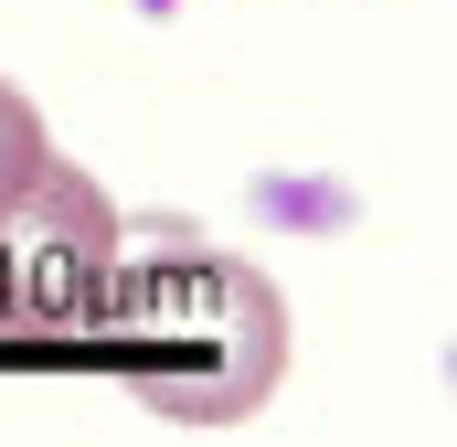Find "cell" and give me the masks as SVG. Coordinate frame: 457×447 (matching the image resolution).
Listing matches in <instances>:
<instances>
[{"label":"cell","mask_w":457,"mask_h":447,"mask_svg":"<svg viewBox=\"0 0 457 447\" xmlns=\"http://www.w3.org/2000/svg\"><path fill=\"white\" fill-rule=\"evenodd\" d=\"M117 245H128V224L107 214V192L86 171L43 160L32 192L0 214V373H21V362L86 373L96 362Z\"/></svg>","instance_id":"2"},{"label":"cell","mask_w":457,"mask_h":447,"mask_svg":"<svg viewBox=\"0 0 457 447\" xmlns=\"http://www.w3.org/2000/svg\"><path fill=\"white\" fill-rule=\"evenodd\" d=\"M287 362L277 288L203 245L192 224H149V245H117L107 320H96V373H128L170 426H245Z\"/></svg>","instance_id":"1"},{"label":"cell","mask_w":457,"mask_h":447,"mask_svg":"<svg viewBox=\"0 0 457 447\" xmlns=\"http://www.w3.org/2000/svg\"><path fill=\"white\" fill-rule=\"evenodd\" d=\"M43 160H54V139H43V107H32V97L0 75V214L32 192V171H43Z\"/></svg>","instance_id":"3"}]
</instances>
